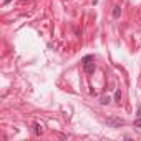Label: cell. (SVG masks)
<instances>
[{"instance_id":"52a82bcc","label":"cell","mask_w":141,"mask_h":141,"mask_svg":"<svg viewBox=\"0 0 141 141\" xmlns=\"http://www.w3.org/2000/svg\"><path fill=\"white\" fill-rule=\"evenodd\" d=\"M134 128H141V118H138V120L134 121Z\"/></svg>"},{"instance_id":"8992f818","label":"cell","mask_w":141,"mask_h":141,"mask_svg":"<svg viewBox=\"0 0 141 141\" xmlns=\"http://www.w3.org/2000/svg\"><path fill=\"white\" fill-rule=\"evenodd\" d=\"M109 103V96H103V98H100V105H108Z\"/></svg>"},{"instance_id":"277c9868","label":"cell","mask_w":141,"mask_h":141,"mask_svg":"<svg viewBox=\"0 0 141 141\" xmlns=\"http://www.w3.org/2000/svg\"><path fill=\"white\" fill-rule=\"evenodd\" d=\"M33 133H35L37 136H40V134L43 133V128H42V124H38V123H35V124H33Z\"/></svg>"},{"instance_id":"9c48e42d","label":"cell","mask_w":141,"mask_h":141,"mask_svg":"<svg viewBox=\"0 0 141 141\" xmlns=\"http://www.w3.org/2000/svg\"><path fill=\"white\" fill-rule=\"evenodd\" d=\"M10 2H12V0H4V4H5V5H7V4H10Z\"/></svg>"},{"instance_id":"7a4b0ae2","label":"cell","mask_w":141,"mask_h":141,"mask_svg":"<svg viewBox=\"0 0 141 141\" xmlns=\"http://www.w3.org/2000/svg\"><path fill=\"white\" fill-rule=\"evenodd\" d=\"M106 124L111 126V128H118V126H123L124 121L123 120H116V118H108V120H106Z\"/></svg>"},{"instance_id":"6da1fadb","label":"cell","mask_w":141,"mask_h":141,"mask_svg":"<svg viewBox=\"0 0 141 141\" xmlns=\"http://www.w3.org/2000/svg\"><path fill=\"white\" fill-rule=\"evenodd\" d=\"M81 65H83L85 73L93 75V71H95V60H93V56H91V55L83 56V58H81Z\"/></svg>"},{"instance_id":"ba28073f","label":"cell","mask_w":141,"mask_h":141,"mask_svg":"<svg viewBox=\"0 0 141 141\" xmlns=\"http://www.w3.org/2000/svg\"><path fill=\"white\" fill-rule=\"evenodd\" d=\"M136 116H138V118H141V105H139V106H138V111H136Z\"/></svg>"},{"instance_id":"3957f363","label":"cell","mask_w":141,"mask_h":141,"mask_svg":"<svg viewBox=\"0 0 141 141\" xmlns=\"http://www.w3.org/2000/svg\"><path fill=\"white\" fill-rule=\"evenodd\" d=\"M111 15H113V18H120V15H121V8H120V5H115V7H113Z\"/></svg>"},{"instance_id":"5b68a950","label":"cell","mask_w":141,"mask_h":141,"mask_svg":"<svg viewBox=\"0 0 141 141\" xmlns=\"http://www.w3.org/2000/svg\"><path fill=\"white\" fill-rule=\"evenodd\" d=\"M115 101H116V103L121 101V91H120V90H116V91H115Z\"/></svg>"}]
</instances>
